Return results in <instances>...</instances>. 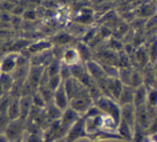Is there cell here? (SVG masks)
<instances>
[{
	"label": "cell",
	"instance_id": "obj_1",
	"mask_svg": "<svg viewBox=\"0 0 157 142\" xmlns=\"http://www.w3.org/2000/svg\"><path fill=\"white\" fill-rule=\"evenodd\" d=\"M95 107L99 110L102 114L112 118L114 121L120 123L121 119V106L115 101L109 98V97H99L96 99Z\"/></svg>",
	"mask_w": 157,
	"mask_h": 142
},
{
	"label": "cell",
	"instance_id": "obj_2",
	"mask_svg": "<svg viewBox=\"0 0 157 142\" xmlns=\"http://www.w3.org/2000/svg\"><path fill=\"white\" fill-rule=\"evenodd\" d=\"M65 142H75L80 139H84L87 138V133L85 130V126H84V119L83 115L78 119L66 133L65 135Z\"/></svg>",
	"mask_w": 157,
	"mask_h": 142
},
{
	"label": "cell",
	"instance_id": "obj_3",
	"mask_svg": "<svg viewBox=\"0 0 157 142\" xmlns=\"http://www.w3.org/2000/svg\"><path fill=\"white\" fill-rule=\"evenodd\" d=\"M25 122L26 121L22 120V119H17V120L10 122L7 129L3 133V135L9 140V142H15L16 140L22 139L23 131H24L25 128Z\"/></svg>",
	"mask_w": 157,
	"mask_h": 142
},
{
	"label": "cell",
	"instance_id": "obj_4",
	"mask_svg": "<svg viewBox=\"0 0 157 142\" xmlns=\"http://www.w3.org/2000/svg\"><path fill=\"white\" fill-rule=\"evenodd\" d=\"M80 118H81V114L78 113V112L72 109V108L68 107L67 109H65L63 111L59 121H60L61 126L65 129H67V131H68V129H69Z\"/></svg>",
	"mask_w": 157,
	"mask_h": 142
},
{
	"label": "cell",
	"instance_id": "obj_5",
	"mask_svg": "<svg viewBox=\"0 0 157 142\" xmlns=\"http://www.w3.org/2000/svg\"><path fill=\"white\" fill-rule=\"evenodd\" d=\"M120 121H123L126 124H128L130 127L135 128L136 124V108L133 104L121 106V119Z\"/></svg>",
	"mask_w": 157,
	"mask_h": 142
},
{
	"label": "cell",
	"instance_id": "obj_6",
	"mask_svg": "<svg viewBox=\"0 0 157 142\" xmlns=\"http://www.w3.org/2000/svg\"><path fill=\"white\" fill-rule=\"evenodd\" d=\"M54 103H55V106H56L59 110H61V111H63V110L69 107V99H68V96H67V94H66L63 83H60V86L55 91Z\"/></svg>",
	"mask_w": 157,
	"mask_h": 142
},
{
	"label": "cell",
	"instance_id": "obj_7",
	"mask_svg": "<svg viewBox=\"0 0 157 142\" xmlns=\"http://www.w3.org/2000/svg\"><path fill=\"white\" fill-rule=\"evenodd\" d=\"M7 115L10 121H14L20 119V99H14L10 101L7 109Z\"/></svg>",
	"mask_w": 157,
	"mask_h": 142
},
{
	"label": "cell",
	"instance_id": "obj_8",
	"mask_svg": "<svg viewBox=\"0 0 157 142\" xmlns=\"http://www.w3.org/2000/svg\"><path fill=\"white\" fill-rule=\"evenodd\" d=\"M118 101H121V105H128V104L133 103V92L130 88H127V87H123V90L121 92V95L118 97Z\"/></svg>",
	"mask_w": 157,
	"mask_h": 142
},
{
	"label": "cell",
	"instance_id": "obj_9",
	"mask_svg": "<svg viewBox=\"0 0 157 142\" xmlns=\"http://www.w3.org/2000/svg\"><path fill=\"white\" fill-rule=\"evenodd\" d=\"M108 87H109V89L112 92V94H113L114 96L118 99V97H120V95H121V92H122V90H123V84L121 83L118 80L112 79L111 81L108 83Z\"/></svg>",
	"mask_w": 157,
	"mask_h": 142
},
{
	"label": "cell",
	"instance_id": "obj_10",
	"mask_svg": "<svg viewBox=\"0 0 157 142\" xmlns=\"http://www.w3.org/2000/svg\"><path fill=\"white\" fill-rule=\"evenodd\" d=\"M10 119L8 118L7 112H0V135H2L10 124Z\"/></svg>",
	"mask_w": 157,
	"mask_h": 142
},
{
	"label": "cell",
	"instance_id": "obj_11",
	"mask_svg": "<svg viewBox=\"0 0 157 142\" xmlns=\"http://www.w3.org/2000/svg\"><path fill=\"white\" fill-rule=\"evenodd\" d=\"M76 58H78V54H76L75 50L73 49H69L65 52L63 55V60L68 63V64H72V63L75 62Z\"/></svg>",
	"mask_w": 157,
	"mask_h": 142
},
{
	"label": "cell",
	"instance_id": "obj_12",
	"mask_svg": "<svg viewBox=\"0 0 157 142\" xmlns=\"http://www.w3.org/2000/svg\"><path fill=\"white\" fill-rule=\"evenodd\" d=\"M144 137H145V131L142 128H140V127H137V128H135V131H133L131 142H143Z\"/></svg>",
	"mask_w": 157,
	"mask_h": 142
},
{
	"label": "cell",
	"instance_id": "obj_13",
	"mask_svg": "<svg viewBox=\"0 0 157 142\" xmlns=\"http://www.w3.org/2000/svg\"><path fill=\"white\" fill-rule=\"evenodd\" d=\"M14 66H15V61H14V59L7 58L2 62V64H1V69H2V72H5V73H9L10 71H12V69H14Z\"/></svg>",
	"mask_w": 157,
	"mask_h": 142
},
{
	"label": "cell",
	"instance_id": "obj_14",
	"mask_svg": "<svg viewBox=\"0 0 157 142\" xmlns=\"http://www.w3.org/2000/svg\"><path fill=\"white\" fill-rule=\"evenodd\" d=\"M22 142H44V140L41 135H39L37 133H31L28 136L26 141H22Z\"/></svg>",
	"mask_w": 157,
	"mask_h": 142
},
{
	"label": "cell",
	"instance_id": "obj_15",
	"mask_svg": "<svg viewBox=\"0 0 157 142\" xmlns=\"http://www.w3.org/2000/svg\"><path fill=\"white\" fill-rule=\"evenodd\" d=\"M0 142H9V140L7 139V138H6V136L3 135H0Z\"/></svg>",
	"mask_w": 157,
	"mask_h": 142
},
{
	"label": "cell",
	"instance_id": "obj_16",
	"mask_svg": "<svg viewBox=\"0 0 157 142\" xmlns=\"http://www.w3.org/2000/svg\"><path fill=\"white\" fill-rule=\"evenodd\" d=\"M53 142H65V138H59V139H57V140H55V141H53Z\"/></svg>",
	"mask_w": 157,
	"mask_h": 142
},
{
	"label": "cell",
	"instance_id": "obj_17",
	"mask_svg": "<svg viewBox=\"0 0 157 142\" xmlns=\"http://www.w3.org/2000/svg\"><path fill=\"white\" fill-rule=\"evenodd\" d=\"M22 141H23V138H22V139H18V140H16L15 142H22Z\"/></svg>",
	"mask_w": 157,
	"mask_h": 142
}]
</instances>
